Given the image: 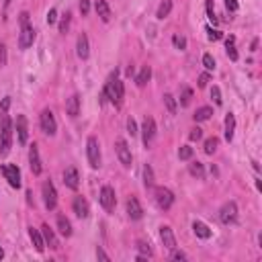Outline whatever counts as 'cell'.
<instances>
[{"instance_id":"obj_34","label":"cell","mask_w":262,"mask_h":262,"mask_svg":"<svg viewBox=\"0 0 262 262\" xmlns=\"http://www.w3.org/2000/svg\"><path fill=\"white\" fill-rule=\"evenodd\" d=\"M217 145H219V140L217 138H209L207 141H205V154H215V150H217Z\"/></svg>"},{"instance_id":"obj_11","label":"cell","mask_w":262,"mask_h":262,"mask_svg":"<svg viewBox=\"0 0 262 262\" xmlns=\"http://www.w3.org/2000/svg\"><path fill=\"white\" fill-rule=\"evenodd\" d=\"M141 138H143V145L148 148V145L154 141L156 138V121L152 117H145L143 123H141Z\"/></svg>"},{"instance_id":"obj_47","label":"cell","mask_w":262,"mask_h":262,"mask_svg":"<svg viewBox=\"0 0 262 262\" xmlns=\"http://www.w3.org/2000/svg\"><path fill=\"white\" fill-rule=\"evenodd\" d=\"M127 129H129L131 135H138V125H135V121H133L131 117L127 119Z\"/></svg>"},{"instance_id":"obj_4","label":"cell","mask_w":262,"mask_h":262,"mask_svg":"<svg viewBox=\"0 0 262 262\" xmlns=\"http://www.w3.org/2000/svg\"><path fill=\"white\" fill-rule=\"evenodd\" d=\"M39 125H41V131L45 135H55L57 131V123H55V117H53V113L50 109H43L41 115H39Z\"/></svg>"},{"instance_id":"obj_40","label":"cell","mask_w":262,"mask_h":262,"mask_svg":"<svg viewBox=\"0 0 262 262\" xmlns=\"http://www.w3.org/2000/svg\"><path fill=\"white\" fill-rule=\"evenodd\" d=\"M207 17L211 23H217V17H215V6H213V0H207Z\"/></svg>"},{"instance_id":"obj_26","label":"cell","mask_w":262,"mask_h":262,"mask_svg":"<svg viewBox=\"0 0 262 262\" xmlns=\"http://www.w3.org/2000/svg\"><path fill=\"white\" fill-rule=\"evenodd\" d=\"M57 229H60V234L66 236V238L72 236V226H70V221H68L64 215H57Z\"/></svg>"},{"instance_id":"obj_54","label":"cell","mask_w":262,"mask_h":262,"mask_svg":"<svg viewBox=\"0 0 262 262\" xmlns=\"http://www.w3.org/2000/svg\"><path fill=\"white\" fill-rule=\"evenodd\" d=\"M2 258H4V250H2V248H0V260H2Z\"/></svg>"},{"instance_id":"obj_23","label":"cell","mask_w":262,"mask_h":262,"mask_svg":"<svg viewBox=\"0 0 262 262\" xmlns=\"http://www.w3.org/2000/svg\"><path fill=\"white\" fill-rule=\"evenodd\" d=\"M29 238H31V242H33V246H35L37 252H43V250H45V240H43V236H41L39 229L29 227Z\"/></svg>"},{"instance_id":"obj_36","label":"cell","mask_w":262,"mask_h":262,"mask_svg":"<svg viewBox=\"0 0 262 262\" xmlns=\"http://www.w3.org/2000/svg\"><path fill=\"white\" fill-rule=\"evenodd\" d=\"M138 250L141 252L140 256H145V258H148V256H152V254H154V250L150 248V244H145V242H141V240L138 242Z\"/></svg>"},{"instance_id":"obj_17","label":"cell","mask_w":262,"mask_h":262,"mask_svg":"<svg viewBox=\"0 0 262 262\" xmlns=\"http://www.w3.org/2000/svg\"><path fill=\"white\" fill-rule=\"evenodd\" d=\"M160 240H162V244L166 246L168 250H174V248H176V238H174L172 229H170L168 226H162V227H160Z\"/></svg>"},{"instance_id":"obj_49","label":"cell","mask_w":262,"mask_h":262,"mask_svg":"<svg viewBox=\"0 0 262 262\" xmlns=\"http://www.w3.org/2000/svg\"><path fill=\"white\" fill-rule=\"evenodd\" d=\"M55 21H57V11H55V8H52V11L47 13V23H50V25H53Z\"/></svg>"},{"instance_id":"obj_5","label":"cell","mask_w":262,"mask_h":262,"mask_svg":"<svg viewBox=\"0 0 262 262\" xmlns=\"http://www.w3.org/2000/svg\"><path fill=\"white\" fill-rule=\"evenodd\" d=\"M41 192H43V201H45L47 211H53L57 207V191L53 187V182L52 180H45L43 187H41Z\"/></svg>"},{"instance_id":"obj_35","label":"cell","mask_w":262,"mask_h":262,"mask_svg":"<svg viewBox=\"0 0 262 262\" xmlns=\"http://www.w3.org/2000/svg\"><path fill=\"white\" fill-rule=\"evenodd\" d=\"M172 43H174V47H176V50H180V52L187 50V39H184L182 35H174V37H172Z\"/></svg>"},{"instance_id":"obj_29","label":"cell","mask_w":262,"mask_h":262,"mask_svg":"<svg viewBox=\"0 0 262 262\" xmlns=\"http://www.w3.org/2000/svg\"><path fill=\"white\" fill-rule=\"evenodd\" d=\"M170 11H172V0H164V2L158 6L156 17H158V18H166V17L170 15Z\"/></svg>"},{"instance_id":"obj_53","label":"cell","mask_w":262,"mask_h":262,"mask_svg":"<svg viewBox=\"0 0 262 262\" xmlns=\"http://www.w3.org/2000/svg\"><path fill=\"white\" fill-rule=\"evenodd\" d=\"M13 4V0H4V8H2V15H4V18H6V13H8V6Z\"/></svg>"},{"instance_id":"obj_50","label":"cell","mask_w":262,"mask_h":262,"mask_svg":"<svg viewBox=\"0 0 262 262\" xmlns=\"http://www.w3.org/2000/svg\"><path fill=\"white\" fill-rule=\"evenodd\" d=\"M207 82H209V74H201L199 76V88H205Z\"/></svg>"},{"instance_id":"obj_10","label":"cell","mask_w":262,"mask_h":262,"mask_svg":"<svg viewBox=\"0 0 262 262\" xmlns=\"http://www.w3.org/2000/svg\"><path fill=\"white\" fill-rule=\"evenodd\" d=\"M35 41V29L31 23L27 25H21V35H18V47L21 50H27V47H31Z\"/></svg>"},{"instance_id":"obj_28","label":"cell","mask_w":262,"mask_h":262,"mask_svg":"<svg viewBox=\"0 0 262 262\" xmlns=\"http://www.w3.org/2000/svg\"><path fill=\"white\" fill-rule=\"evenodd\" d=\"M211 115H213L211 106H201V109H197V113L192 115V117H195V121H207Z\"/></svg>"},{"instance_id":"obj_42","label":"cell","mask_w":262,"mask_h":262,"mask_svg":"<svg viewBox=\"0 0 262 262\" xmlns=\"http://www.w3.org/2000/svg\"><path fill=\"white\" fill-rule=\"evenodd\" d=\"M207 37L211 41H217V39H221V33L217 31V29H211V27H207Z\"/></svg>"},{"instance_id":"obj_32","label":"cell","mask_w":262,"mask_h":262,"mask_svg":"<svg viewBox=\"0 0 262 262\" xmlns=\"http://www.w3.org/2000/svg\"><path fill=\"white\" fill-rule=\"evenodd\" d=\"M164 105H166L170 115H176V101H174L172 94H164Z\"/></svg>"},{"instance_id":"obj_3","label":"cell","mask_w":262,"mask_h":262,"mask_svg":"<svg viewBox=\"0 0 262 262\" xmlns=\"http://www.w3.org/2000/svg\"><path fill=\"white\" fill-rule=\"evenodd\" d=\"M86 156H88V164L92 168H99L101 166V145L99 140L90 135L88 141H86Z\"/></svg>"},{"instance_id":"obj_13","label":"cell","mask_w":262,"mask_h":262,"mask_svg":"<svg viewBox=\"0 0 262 262\" xmlns=\"http://www.w3.org/2000/svg\"><path fill=\"white\" fill-rule=\"evenodd\" d=\"M72 209H74V213H76V215H78L80 219H86V217L90 215V207H88V201H86L84 197H74Z\"/></svg>"},{"instance_id":"obj_51","label":"cell","mask_w":262,"mask_h":262,"mask_svg":"<svg viewBox=\"0 0 262 262\" xmlns=\"http://www.w3.org/2000/svg\"><path fill=\"white\" fill-rule=\"evenodd\" d=\"M6 64V47H4V43L0 45V66H4Z\"/></svg>"},{"instance_id":"obj_24","label":"cell","mask_w":262,"mask_h":262,"mask_svg":"<svg viewBox=\"0 0 262 262\" xmlns=\"http://www.w3.org/2000/svg\"><path fill=\"white\" fill-rule=\"evenodd\" d=\"M192 229H195L197 238H201V240H209L211 238V229L203 221H195V223H192Z\"/></svg>"},{"instance_id":"obj_43","label":"cell","mask_w":262,"mask_h":262,"mask_svg":"<svg viewBox=\"0 0 262 262\" xmlns=\"http://www.w3.org/2000/svg\"><path fill=\"white\" fill-rule=\"evenodd\" d=\"M80 13H82V17L90 13V0H80Z\"/></svg>"},{"instance_id":"obj_22","label":"cell","mask_w":262,"mask_h":262,"mask_svg":"<svg viewBox=\"0 0 262 262\" xmlns=\"http://www.w3.org/2000/svg\"><path fill=\"white\" fill-rule=\"evenodd\" d=\"M94 8H96V15L101 17V21H105V23L111 21V8H109V2H106V0H96Z\"/></svg>"},{"instance_id":"obj_7","label":"cell","mask_w":262,"mask_h":262,"mask_svg":"<svg viewBox=\"0 0 262 262\" xmlns=\"http://www.w3.org/2000/svg\"><path fill=\"white\" fill-rule=\"evenodd\" d=\"M219 221L229 226V223H236L238 221V205L234 201H227L226 205L219 209Z\"/></svg>"},{"instance_id":"obj_8","label":"cell","mask_w":262,"mask_h":262,"mask_svg":"<svg viewBox=\"0 0 262 262\" xmlns=\"http://www.w3.org/2000/svg\"><path fill=\"white\" fill-rule=\"evenodd\" d=\"M2 174L13 189H21V170L15 164H2Z\"/></svg>"},{"instance_id":"obj_9","label":"cell","mask_w":262,"mask_h":262,"mask_svg":"<svg viewBox=\"0 0 262 262\" xmlns=\"http://www.w3.org/2000/svg\"><path fill=\"white\" fill-rule=\"evenodd\" d=\"M115 148H117V156H119L121 164H123L125 168H129L131 162H133V158H131V148L127 145V141H125L123 138H119L117 141H115Z\"/></svg>"},{"instance_id":"obj_2","label":"cell","mask_w":262,"mask_h":262,"mask_svg":"<svg viewBox=\"0 0 262 262\" xmlns=\"http://www.w3.org/2000/svg\"><path fill=\"white\" fill-rule=\"evenodd\" d=\"M123 96H125V86H123V82L119 80V72L115 70V72L109 76L106 84H105L101 99H103V101L109 99L115 106H121V105H123Z\"/></svg>"},{"instance_id":"obj_38","label":"cell","mask_w":262,"mask_h":262,"mask_svg":"<svg viewBox=\"0 0 262 262\" xmlns=\"http://www.w3.org/2000/svg\"><path fill=\"white\" fill-rule=\"evenodd\" d=\"M178 158L180 160H191L192 158V148L191 145H182V148L178 150Z\"/></svg>"},{"instance_id":"obj_39","label":"cell","mask_w":262,"mask_h":262,"mask_svg":"<svg viewBox=\"0 0 262 262\" xmlns=\"http://www.w3.org/2000/svg\"><path fill=\"white\" fill-rule=\"evenodd\" d=\"M203 66L207 68V72H213V70H215V60H213V55H209V53L203 55Z\"/></svg>"},{"instance_id":"obj_41","label":"cell","mask_w":262,"mask_h":262,"mask_svg":"<svg viewBox=\"0 0 262 262\" xmlns=\"http://www.w3.org/2000/svg\"><path fill=\"white\" fill-rule=\"evenodd\" d=\"M70 18H72L70 13H66V15L62 17V21H60V33H66V31H68V27H70Z\"/></svg>"},{"instance_id":"obj_45","label":"cell","mask_w":262,"mask_h":262,"mask_svg":"<svg viewBox=\"0 0 262 262\" xmlns=\"http://www.w3.org/2000/svg\"><path fill=\"white\" fill-rule=\"evenodd\" d=\"M189 138H191V141H199L201 138H203V131L197 127V129H192L191 133H189Z\"/></svg>"},{"instance_id":"obj_31","label":"cell","mask_w":262,"mask_h":262,"mask_svg":"<svg viewBox=\"0 0 262 262\" xmlns=\"http://www.w3.org/2000/svg\"><path fill=\"white\" fill-rule=\"evenodd\" d=\"M191 174L192 176H197V178H205V168H203V164L201 162H192L191 166H189Z\"/></svg>"},{"instance_id":"obj_52","label":"cell","mask_w":262,"mask_h":262,"mask_svg":"<svg viewBox=\"0 0 262 262\" xmlns=\"http://www.w3.org/2000/svg\"><path fill=\"white\" fill-rule=\"evenodd\" d=\"M96 256H99L101 260H109V254H106V252H105V250H101V248H99V250H96Z\"/></svg>"},{"instance_id":"obj_12","label":"cell","mask_w":262,"mask_h":262,"mask_svg":"<svg viewBox=\"0 0 262 262\" xmlns=\"http://www.w3.org/2000/svg\"><path fill=\"white\" fill-rule=\"evenodd\" d=\"M101 205L105 207V211H113L115 209V203H117V197H115V191L113 187H109V184H105V187L101 189Z\"/></svg>"},{"instance_id":"obj_14","label":"cell","mask_w":262,"mask_h":262,"mask_svg":"<svg viewBox=\"0 0 262 262\" xmlns=\"http://www.w3.org/2000/svg\"><path fill=\"white\" fill-rule=\"evenodd\" d=\"M29 164H31V172L33 174H41V158H39V148L33 143L31 148H29Z\"/></svg>"},{"instance_id":"obj_1","label":"cell","mask_w":262,"mask_h":262,"mask_svg":"<svg viewBox=\"0 0 262 262\" xmlns=\"http://www.w3.org/2000/svg\"><path fill=\"white\" fill-rule=\"evenodd\" d=\"M11 106V96H4L0 103V156H6L13 145V121L8 115Z\"/></svg>"},{"instance_id":"obj_16","label":"cell","mask_w":262,"mask_h":262,"mask_svg":"<svg viewBox=\"0 0 262 262\" xmlns=\"http://www.w3.org/2000/svg\"><path fill=\"white\" fill-rule=\"evenodd\" d=\"M64 182H66V187L68 189H72V191H76L78 189V184H80V176H78V170L76 168H68L66 172H64Z\"/></svg>"},{"instance_id":"obj_20","label":"cell","mask_w":262,"mask_h":262,"mask_svg":"<svg viewBox=\"0 0 262 262\" xmlns=\"http://www.w3.org/2000/svg\"><path fill=\"white\" fill-rule=\"evenodd\" d=\"M76 53H78L80 60H86L88 57V37H86V33L78 35V41H76Z\"/></svg>"},{"instance_id":"obj_19","label":"cell","mask_w":262,"mask_h":262,"mask_svg":"<svg viewBox=\"0 0 262 262\" xmlns=\"http://www.w3.org/2000/svg\"><path fill=\"white\" fill-rule=\"evenodd\" d=\"M127 213H129V217L135 219V221L143 217V209H141L140 201L135 199V197H129V199H127Z\"/></svg>"},{"instance_id":"obj_18","label":"cell","mask_w":262,"mask_h":262,"mask_svg":"<svg viewBox=\"0 0 262 262\" xmlns=\"http://www.w3.org/2000/svg\"><path fill=\"white\" fill-rule=\"evenodd\" d=\"M41 236H43V240H45V244L50 246L52 250H60V242H57V238H55V234H53V229L47 226V223L41 227Z\"/></svg>"},{"instance_id":"obj_33","label":"cell","mask_w":262,"mask_h":262,"mask_svg":"<svg viewBox=\"0 0 262 262\" xmlns=\"http://www.w3.org/2000/svg\"><path fill=\"white\" fill-rule=\"evenodd\" d=\"M143 184H145L148 189L154 187V172H152L150 166H143Z\"/></svg>"},{"instance_id":"obj_6","label":"cell","mask_w":262,"mask_h":262,"mask_svg":"<svg viewBox=\"0 0 262 262\" xmlns=\"http://www.w3.org/2000/svg\"><path fill=\"white\" fill-rule=\"evenodd\" d=\"M154 195H156V203H158V207L160 209H170L172 207V203H174V192L166 187H156L154 189Z\"/></svg>"},{"instance_id":"obj_37","label":"cell","mask_w":262,"mask_h":262,"mask_svg":"<svg viewBox=\"0 0 262 262\" xmlns=\"http://www.w3.org/2000/svg\"><path fill=\"white\" fill-rule=\"evenodd\" d=\"M191 99H192V90H191V88H182L180 105H182V106H189V105H191Z\"/></svg>"},{"instance_id":"obj_30","label":"cell","mask_w":262,"mask_h":262,"mask_svg":"<svg viewBox=\"0 0 262 262\" xmlns=\"http://www.w3.org/2000/svg\"><path fill=\"white\" fill-rule=\"evenodd\" d=\"M226 50H227V55L229 60H238V52H236V39L234 37H229V39H226Z\"/></svg>"},{"instance_id":"obj_15","label":"cell","mask_w":262,"mask_h":262,"mask_svg":"<svg viewBox=\"0 0 262 262\" xmlns=\"http://www.w3.org/2000/svg\"><path fill=\"white\" fill-rule=\"evenodd\" d=\"M17 135H18V143L25 145L29 140V129H27V117L25 115H18L17 117Z\"/></svg>"},{"instance_id":"obj_46","label":"cell","mask_w":262,"mask_h":262,"mask_svg":"<svg viewBox=\"0 0 262 262\" xmlns=\"http://www.w3.org/2000/svg\"><path fill=\"white\" fill-rule=\"evenodd\" d=\"M170 252H172V256H170L172 260H187V254H184V252H178L176 248L170 250Z\"/></svg>"},{"instance_id":"obj_21","label":"cell","mask_w":262,"mask_h":262,"mask_svg":"<svg viewBox=\"0 0 262 262\" xmlns=\"http://www.w3.org/2000/svg\"><path fill=\"white\" fill-rule=\"evenodd\" d=\"M66 113L70 115V117H78L80 113V96L78 94H72L70 99L66 103Z\"/></svg>"},{"instance_id":"obj_44","label":"cell","mask_w":262,"mask_h":262,"mask_svg":"<svg viewBox=\"0 0 262 262\" xmlns=\"http://www.w3.org/2000/svg\"><path fill=\"white\" fill-rule=\"evenodd\" d=\"M211 99L215 101V105H221V92H219L217 86H213V88H211Z\"/></svg>"},{"instance_id":"obj_27","label":"cell","mask_w":262,"mask_h":262,"mask_svg":"<svg viewBox=\"0 0 262 262\" xmlns=\"http://www.w3.org/2000/svg\"><path fill=\"white\" fill-rule=\"evenodd\" d=\"M234 129H236V117L229 113L227 117H226V140L227 141L234 140Z\"/></svg>"},{"instance_id":"obj_48","label":"cell","mask_w":262,"mask_h":262,"mask_svg":"<svg viewBox=\"0 0 262 262\" xmlns=\"http://www.w3.org/2000/svg\"><path fill=\"white\" fill-rule=\"evenodd\" d=\"M226 8L231 13H236L238 11V0H226Z\"/></svg>"},{"instance_id":"obj_25","label":"cell","mask_w":262,"mask_h":262,"mask_svg":"<svg viewBox=\"0 0 262 262\" xmlns=\"http://www.w3.org/2000/svg\"><path fill=\"white\" fill-rule=\"evenodd\" d=\"M150 78H152V70H150V66H143V68H141V72L138 74V78H135V84H138L140 88H143V86L150 82Z\"/></svg>"}]
</instances>
